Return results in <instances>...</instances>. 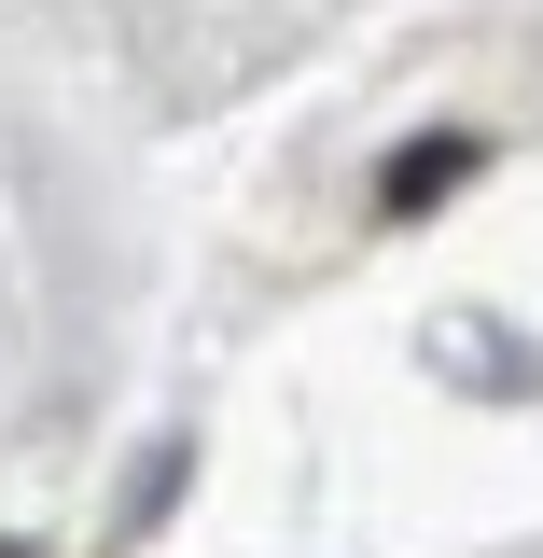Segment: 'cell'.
<instances>
[{
	"instance_id": "cell-2",
	"label": "cell",
	"mask_w": 543,
	"mask_h": 558,
	"mask_svg": "<svg viewBox=\"0 0 543 558\" xmlns=\"http://www.w3.org/2000/svg\"><path fill=\"white\" fill-rule=\"evenodd\" d=\"M0 558H42V545H0Z\"/></svg>"
},
{
	"instance_id": "cell-1",
	"label": "cell",
	"mask_w": 543,
	"mask_h": 558,
	"mask_svg": "<svg viewBox=\"0 0 543 558\" xmlns=\"http://www.w3.org/2000/svg\"><path fill=\"white\" fill-rule=\"evenodd\" d=\"M488 168V140L474 126H432V140H405L391 168H377V223H418V209H446L460 182Z\"/></svg>"
}]
</instances>
